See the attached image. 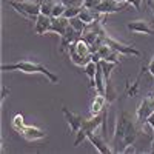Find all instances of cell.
<instances>
[{"label": "cell", "mask_w": 154, "mask_h": 154, "mask_svg": "<svg viewBox=\"0 0 154 154\" xmlns=\"http://www.w3.org/2000/svg\"><path fill=\"white\" fill-rule=\"evenodd\" d=\"M140 126L136 116L122 109L116 119V128L112 136V152H123L130 145H134L136 139L140 133Z\"/></svg>", "instance_id": "cell-1"}, {"label": "cell", "mask_w": 154, "mask_h": 154, "mask_svg": "<svg viewBox=\"0 0 154 154\" xmlns=\"http://www.w3.org/2000/svg\"><path fill=\"white\" fill-rule=\"evenodd\" d=\"M2 71H19V72H25V74H42L54 85L60 82L59 77L54 72H51L43 63L35 62V60H26L25 59V60H19L16 63H3Z\"/></svg>", "instance_id": "cell-2"}, {"label": "cell", "mask_w": 154, "mask_h": 154, "mask_svg": "<svg viewBox=\"0 0 154 154\" xmlns=\"http://www.w3.org/2000/svg\"><path fill=\"white\" fill-rule=\"evenodd\" d=\"M108 117V106L105 108V111L99 114V116H91L89 119H83L82 122V126H80V130L79 133L75 134V139H74V146H79L83 140L88 137L89 133H93V131H97L99 128L102 126V123H103V120Z\"/></svg>", "instance_id": "cell-3"}, {"label": "cell", "mask_w": 154, "mask_h": 154, "mask_svg": "<svg viewBox=\"0 0 154 154\" xmlns=\"http://www.w3.org/2000/svg\"><path fill=\"white\" fill-rule=\"evenodd\" d=\"M9 6H12L16 9V12L26 19V20H32L35 22V19L40 14V3L37 0H31V2H26V0H22V2H14V0H9L8 2Z\"/></svg>", "instance_id": "cell-4"}, {"label": "cell", "mask_w": 154, "mask_h": 154, "mask_svg": "<svg viewBox=\"0 0 154 154\" xmlns=\"http://www.w3.org/2000/svg\"><path fill=\"white\" fill-rule=\"evenodd\" d=\"M99 37L102 38V42H103L105 45L111 46L114 51H117L119 54H123V56H136V57H140L142 56V53H140L139 49H136L134 46L131 45H125V43H120L119 40H116V38L109 37L108 32L105 31L103 25L100 26V31H99Z\"/></svg>", "instance_id": "cell-5"}, {"label": "cell", "mask_w": 154, "mask_h": 154, "mask_svg": "<svg viewBox=\"0 0 154 154\" xmlns=\"http://www.w3.org/2000/svg\"><path fill=\"white\" fill-rule=\"evenodd\" d=\"M154 112V97H151L149 94L140 102V105L137 106V109H136V119H137V122H139V125L140 126H143L146 122H148V119H149V116Z\"/></svg>", "instance_id": "cell-6"}, {"label": "cell", "mask_w": 154, "mask_h": 154, "mask_svg": "<svg viewBox=\"0 0 154 154\" xmlns=\"http://www.w3.org/2000/svg\"><path fill=\"white\" fill-rule=\"evenodd\" d=\"M128 8H131L128 3H119L116 0H102V3L94 9L99 14H103V16H108V14H112V12H120V11H126Z\"/></svg>", "instance_id": "cell-7"}, {"label": "cell", "mask_w": 154, "mask_h": 154, "mask_svg": "<svg viewBox=\"0 0 154 154\" xmlns=\"http://www.w3.org/2000/svg\"><path fill=\"white\" fill-rule=\"evenodd\" d=\"M86 139L93 143V146H94L99 152H102V154H109V152H112V148L108 145L106 137L102 134V133H96V131H93V133H89V134H88Z\"/></svg>", "instance_id": "cell-8"}, {"label": "cell", "mask_w": 154, "mask_h": 154, "mask_svg": "<svg viewBox=\"0 0 154 154\" xmlns=\"http://www.w3.org/2000/svg\"><path fill=\"white\" fill-rule=\"evenodd\" d=\"M62 112H63V116H65V120L69 125V131L74 133V134H77V133H79V130H80L82 122H83L85 117H83V116H80V114H77V112H74V111H69L66 106H62Z\"/></svg>", "instance_id": "cell-9"}, {"label": "cell", "mask_w": 154, "mask_h": 154, "mask_svg": "<svg viewBox=\"0 0 154 154\" xmlns=\"http://www.w3.org/2000/svg\"><path fill=\"white\" fill-rule=\"evenodd\" d=\"M19 134L28 142H37V140H42L46 137V131L40 130V128H37L34 125H25Z\"/></svg>", "instance_id": "cell-10"}, {"label": "cell", "mask_w": 154, "mask_h": 154, "mask_svg": "<svg viewBox=\"0 0 154 154\" xmlns=\"http://www.w3.org/2000/svg\"><path fill=\"white\" fill-rule=\"evenodd\" d=\"M126 28L133 31V32H137V34H148V35H154V28L151 26V23L148 20H131L126 23Z\"/></svg>", "instance_id": "cell-11"}, {"label": "cell", "mask_w": 154, "mask_h": 154, "mask_svg": "<svg viewBox=\"0 0 154 154\" xmlns=\"http://www.w3.org/2000/svg\"><path fill=\"white\" fill-rule=\"evenodd\" d=\"M82 37V34L79 32V31H75L72 26H69L68 28V31L63 34V35H60V43H59V51L60 53H65V51L77 40V38H80Z\"/></svg>", "instance_id": "cell-12"}, {"label": "cell", "mask_w": 154, "mask_h": 154, "mask_svg": "<svg viewBox=\"0 0 154 154\" xmlns=\"http://www.w3.org/2000/svg\"><path fill=\"white\" fill-rule=\"evenodd\" d=\"M106 106H109L106 96L96 93V97L93 99L91 105H89V114H91V116H99V114H102L105 111Z\"/></svg>", "instance_id": "cell-13"}, {"label": "cell", "mask_w": 154, "mask_h": 154, "mask_svg": "<svg viewBox=\"0 0 154 154\" xmlns=\"http://www.w3.org/2000/svg\"><path fill=\"white\" fill-rule=\"evenodd\" d=\"M51 23H53V17L45 16V14H38V17L34 22V32L37 35H43V34L49 32Z\"/></svg>", "instance_id": "cell-14"}, {"label": "cell", "mask_w": 154, "mask_h": 154, "mask_svg": "<svg viewBox=\"0 0 154 154\" xmlns=\"http://www.w3.org/2000/svg\"><path fill=\"white\" fill-rule=\"evenodd\" d=\"M69 26H71V25H69V19H66L65 16H62V17L53 19L49 32H54V34H57V35H63V34L68 31Z\"/></svg>", "instance_id": "cell-15"}, {"label": "cell", "mask_w": 154, "mask_h": 154, "mask_svg": "<svg viewBox=\"0 0 154 154\" xmlns=\"http://www.w3.org/2000/svg\"><path fill=\"white\" fill-rule=\"evenodd\" d=\"M100 62V60H99ZM99 62H96V60H89L86 65L83 66V72L89 77V86H91L93 89L96 88V71H97V63Z\"/></svg>", "instance_id": "cell-16"}, {"label": "cell", "mask_w": 154, "mask_h": 154, "mask_svg": "<svg viewBox=\"0 0 154 154\" xmlns=\"http://www.w3.org/2000/svg\"><path fill=\"white\" fill-rule=\"evenodd\" d=\"M74 48H75L77 53H79L80 56H83V57H89V56L93 54V53H91V46H89L82 37L77 38V40L74 42Z\"/></svg>", "instance_id": "cell-17"}, {"label": "cell", "mask_w": 154, "mask_h": 154, "mask_svg": "<svg viewBox=\"0 0 154 154\" xmlns=\"http://www.w3.org/2000/svg\"><path fill=\"white\" fill-rule=\"evenodd\" d=\"M100 66H102V71H103V75H105V82L109 83L111 82V74H112V69L116 66H119V65H116V63L112 62H106V60H100Z\"/></svg>", "instance_id": "cell-18"}, {"label": "cell", "mask_w": 154, "mask_h": 154, "mask_svg": "<svg viewBox=\"0 0 154 154\" xmlns=\"http://www.w3.org/2000/svg\"><path fill=\"white\" fill-rule=\"evenodd\" d=\"M66 8H68V6H66L65 3H62L60 0H57V2L54 3V6H53V11H51V17H53V19H57V17L65 16Z\"/></svg>", "instance_id": "cell-19"}, {"label": "cell", "mask_w": 154, "mask_h": 154, "mask_svg": "<svg viewBox=\"0 0 154 154\" xmlns=\"http://www.w3.org/2000/svg\"><path fill=\"white\" fill-rule=\"evenodd\" d=\"M23 126H25L23 114H22V112H17V114L14 116V117H12V120H11V128H12V130H14V131L20 133Z\"/></svg>", "instance_id": "cell-20"}, {"label": "cell", "mask_w": 154, "mask_h": 154, "mask_svg": "<svg viewBox=\"0 0 154 154\" xmlns=\"http://www.w3.org/2000/svg\"><path fill=\"white\" fill-rule=\"evenodd\" d=\"M69 25H71V26L75 29V31H79L80 34L86 29V26H88V25L79 17V16H77V17H72V19H69Z\"/></svg>", "instance_id": "cell-21"}, {"label": "cell", "mask_w": 154, "mask_h": 154, "mask_svg": "<svg viewBox=\"0 0 154 154\" xmlns=\"http://www.w3.org/2000/svg\"><path fill=\"white\" fill-rule=\"evenodd\" d=\"M82 9H83V6H69V8H66V11H65V17H66V19L77 17V16L80 14Z\"/></svg>", "instance_id": "cell-22"}, {"label": "cell", "mask_w": 154, "mask_h": 154, "mask_svg": "<svg viewBox=\"0 0 154 154\" xmlns=\"http://www.w3.org/2000/svg\"><path fill=\"white\" fill-rule=\"evenodd\" d=\"M102 3V0H83V6L89 9H96Z\"/></svg>", "instance_id": "cell-23"}, {"label": "cell", "mask_w": 154, "mask_h": 154, "mask_svg": "<svg viewBox=\"0 0 154 154\" xmlns=\"http://www.w3.org/2000/svg\"><path fill=\"white\" fill-rule=\"evenodd\" d=\"M62 3H65L68 8L69 6H83V0H60Z\"/></svg>", "instance_id": "cell-24"}, {"label": "cell", "mask_w": 154, "mask_h": 154, "mask_svg": "<svg viewBox=\"0 0 154 154\" xmlns=\"http://www.w3.org/2000/svg\"><path fill=\"white\" fill-rule=\"evenodd\" d=\"M126 3L133 6L136 11H140V5H142V0H126Z\"/></svg>", "instance_id": "cell-25"}, {"label": "cell", "mask_w": 154, "mask_h": 154, "mask_svg": "<svg viewBox=\"0 0 154 154\" xmlns=\"http://www.w3.org/2000/svg\"><path fill=\"white\" fill-rule=\"evenodd\" d=\"M146 71H148V74L154 79V56H152V59L146 63Z\"/></svg>", "instance_id": "cell-26"}, {"label": "cell", "mask_w": 154, "mask_h": 154, "mask_svg": "<svg viewBox=\"0 0 154 154\" xmlns=\"http://www.w3.org/2000/svg\"><path fill=\"white\" fill-rule=\"evenodd\" d=\"M149 126H151V130H152V134H154V112L149 116V119H148V122H146Z\"/></svg>", "instance_id": "cell-27"}, {"label": "cell", "mask_w": 154, "mask_h": 154, "mask_svg": "<svg viewBox=\"0 0 154 154\" xmlns=\"http://www.w3.org/2000/svg\"><path fill=\"white\" fill-rule=\"evenodd\" d=\"M6 94H9V89H8L6 86H2V102L5 100V97H6Z\"/></svg>", "instance_id": "cell-28"}, {"label": "cell", "mask_w": 154, "mask_h": 154, "mask_svg": "<svg viewBox=\"0 0 154 154\" xmlns=\"http://www.w3.org/2000/svg\"><path fill=\"white\" fill-rule=\"evenodd\" d=\"M151 152L154 154V136H152V140H151Z\"/></svg>", "instance_id": "cell-29"}, {"label": "cell", "mask_w": 154, "mask_h": 154, "mask_svg": "<svg viewBox=\"0 0 154 154\" xmlns=\"http://www.w3.org/2000/svg\"><path fill=\"white\" fill-rule=\"evenodd\" d=\"M116 2H119V3H126V0H116Z\"/></svg>", "instance_id": "cell-30"}, {"label": "cell", "mask_w": 154, "mask_h": 154, "mask_svg": "<svg viewBox=\"0 0 154 154\" xmlns=\"http://www.w3.org/2000/svg\"><path fill=\"white\" fill-rule=\"evenodd\" d=\"M149 96H151V97H154V91H151V93H149Z\"/></svg>", "instance_id": "cell-31"}, {"label": "cell", "mask_w": 154, "mask_h": 154, "mask_svg": "<svg viewBox=\"0 0 154 154\" xmlns=\"http://www.w3.org/2000/svg\"><path fill=\"white\" fill-rule=\"evenodd\" d=\"M149 3H151V5H154V0H149Z\"/></svg>", "instance_id": "cell-32"}, {"label": "cell", "mask_w": 154, "mask_h": 154, "mask_svg": "<svg viewBox=\"0 0 154 154\" xmlns=\"http://www.w3.org/2000/svg\"><path fill=\"white\" fill-rule=\"evenodd\" d=\"M152 12H154V5H152Z\"/></svg>", "instance_id": "cell-33"}, {"label": "cell", "mask_w": 154, "mask_h": 154, "mask_svg": "<svg viewBox=\"0 0 154 154\" xmlns=\"http://www.w3.org/2000/svg\"><path fill=\"white\" fill-rule=\"evenodd\" d=\"M26 2H31V0H26Z\"/></svg>", "instance_id": "cell-34"}]
</instances>
